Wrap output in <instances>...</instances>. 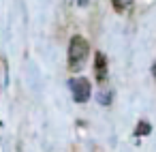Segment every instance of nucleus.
Listing matches in <instances>:
<instances>
[{
    "instance_id": "obj_6",
    "label": "nucleus",
    "mask_w": 156,
    "mask_h": 152,
    "mask_svg": "<svg viewBox=\"0 0 156 152\" xmlns=\"http://www.w3.org/2000/svg\"><path fill=\"white\" fill-rule=\"evenodd\" d=\"M152 73H154V77H156V64H154V67H152Z\"/></svg>"
},
{
    "instance_id": "obj_3",
    "label": "nucleus",
    "mask_w": 156,
    "mask_h": 152,
    "mask_svg": "<svg viewBox=\"0 0 156 152\" xmlns=\"http://www.w3.org/2000/svg\"><path fill=\"white\" fill-rule=\"evenodd\" d=\"M94 73H96L98 81H103L107 77V60L103 54H96V58H94Z\"/></svg>"
},
{
    "instance_id": "obj_5",
    "label": "nucleus",
    "mask_w": 156,
    "mask_h": 152,
    "mask_svg": "<svg viewBox=\"0 0 156 152\" xmlns=\"http://www.w3.org/2000/svg\"><path fill=\"white\" fill-rule=\"evenodd\" d=\"M113 7H115V11H122V9H124V2H120V0H113Z\"/></svg>"
},
{
    "instance_id": "obj_2",
    "label": "nucleus",
    "mask_w": 156,
    "mask_h": 152,
    "mask_svg": "<svg viewBox=\"0 0 156 152\" xmlns=\"http://www.w3.org/2000/svg\"><path fill=\"white\" fill-rule=\"evenodd\" d=\"M69 88H71V94L75 99V103H86L92 94V88H90V81L86 77H73L69 81Z\"/></svg>"
},
{
    "instance_id": "obj_1",
    "label": "nucleus",
    "mask_w": 156,
    "mask_h": 152,
    "mask_svg": "<svg viewBox=\"0 0 156 152\" xmlns=\"http://www.w3.org/2000/svg\"><path fill=\"white\" fill-rule=\"evenodd\" d=\"M88 52H90V45H88V41L83 39V37H79V34H75L73 39H71V43H69V69L71 71H79L81 67H83V62H86V58H88Z\"/></svg>"
},
{
    "instance_id": "obj_4",
    "label": "nucleus",
    "mask_w": 156,
    "mask_h": 152,
    "mask_svg": "<svg viewBox=\"0 0 156 152\" xmlns=\"http://www.w3.org/2000/svg\"><path fill=\"white\" fill-rule=\"evenodd\" d=\"M135 133H137V137H139V135H147V133H150V124H147V122H141Z\"/></svg>"
}]
</instances>
